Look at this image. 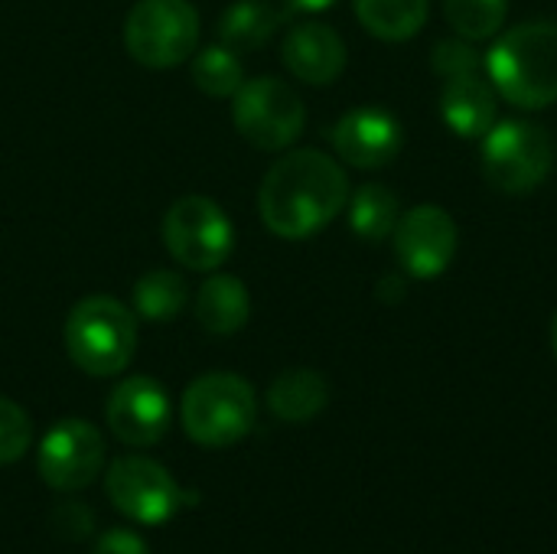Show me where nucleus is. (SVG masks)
Instances as JSON below:
<instances>
[{"mask_svg": "<svg viewBox=\"0 0 557 554\" xmlns=\"http://www.w3.org/2000/svg\"><path fill=\"white\" fill-rule=\"evenodd\" d=\"M196 317L202 323V330L215 333V336H232L238 333L248 317H251V300L248 291L238 278L232 274H215L199 287L196 297Z\"/></svg>", "mask_w": 557, "mask_h": 554, "instance_id": "obj_17", "label": "nucleus"}, {"mask_svg": "<svg viewBox=\"0 0 557 554\" xmlns=\"http://www.w3.org/2000/svg\"><path fill=\"white\" fill-rule=\"evenodd\" d=\"M444 10L457 36L483 42L503 29L509 16V0H444Z\"/></svg>", "mask_w": 557, "mask_h": 554, "instance_id": "obj_22", "label": "nucleus"}, {"mask_svg": "<svg viewBox=\"0 0 557 554\" xmlns=\"http://www.w3.org/2000/svg\"><path fill=\"white\" fill-rule=\"evenodd\" d=\"M52 526H55V532H59L62 539H69V542H82V539H88V535H91L95 519H91V509H88V506H82V503H65V506H59V509H55Z\"/></svg>", "mask_w": 557, "mask_h": 554, "instance_id": "obj_26", "label": "nucleus"}, {"mask_svg": "<svg viewBox=\"0 0 557 554\" xmlns=\"http://www.w3.org/2000/svg\"><path fill=\"white\" fill-rule=\"evenodd\" d=\"M137 323L131 310L104 294L85 297L72 307L65 320V349L69 359L88 376H117L134 359Z\"/></svg>", "mask_w": 557, "mask_h": 554, "instance_id": "obj_3", "label": "nucleus"}, {"mask_svg": "<svg viewBox=\"0 0 557 554\" xmlns=\"http://www.w3.org/2000/svg\"><path fill=\"white\" fill-rule=\"evenodd\" d=\"M290 10H300V13H320V10H330L336 0H284Z\"/></svg>", "mask_w": 557, "mask_h": 554, "instance_id": "obj_28", "label": "nucleus"}, {"mask_svg": "<svg viewBox=\"0 0 557 554\" xmlns=\"http://www.w3.org/2000/svg\"><path fill=\"white\" fill-rule=\"evenodd\" d=\"M401 219L398 196L382 183H366L352 193L349 202V229L362 242H385L395 235V225Z\"/></svg>", "mask_w": 557, "mask_h": 554, "instance_id": "obj_20", "label": "nucleus"}, {"mask_svg": "<svg viewBox=\"0 0 557 554\" xmlns=\"http://www.w3.org/2000/svg\"><path fill=\"white\" fill-rule=\"evenodd\" d=\"M333 147L336 153L356 167V170H379L392 163L401 147H405V127L401 121L379 108V104H362L346 111L336 127H333Z\"/></svg>", "mask_w": 557, "mask_h": 554, "instance_id": "obj_13", "label": "nucleus"}, {"mask_svg": "<svg viewBox=\"0 0 557 554\" xmlns=\"http://www.w3.org/2000/svg\"><path fill=\"white\" fill-rule=\"evenodd\" d=\"M104 418L111 434L131 447H150L163 441L170 428V398L166 389L150 376L124 379L104 405Z\"/></svg>", "mask_w": 557, "mask_h": 554, "instance_id": "obj_12", "label": "nucleus"}, {"mask_svg": "<svg viewBox=\"0 0 557 554\" xmlns=\"http://www.w3.org/2000/svg\"><path fill=\"white\" fill-rule=\"evenodd\" d=\"M29 441H33L29 415L16 402L0 398V464H16L26 454Z\"/></svg>", "mask_w": 557, "mask_h": 554, "instance_id": "obj_24", "label": "nucleus"}, {"mask_svg": "<svg viewBox=\"0 0 557 554\" xmlns=\"http://www.w3.org/2000/svg\"><path fill=\"white\" fill-rule=\"evenodd\" d=\"M193 82L212 98H232L242 88V62L228 46H209L193 59Z\"/></svg>", "mask_w": 557, "mask_h": 554, "instance_id": "obj_23", "label": "nucleus"}, {"mask_svg": "<svg viewBox=\"0 0 557 554\" xmlns=\"http://www.w3.org/2000/svg\"><path fill=\"white\" fill-rule=\"evenodd\" d=\"M104 467V438L95 424L82 418H65L52 424L39 444V473L46 487L59 493H75L95 483Z\"/></svg>", "mask_w": 557, "mask_h": 554, "instance_id": "obj_10", "label": "nucleus"}, {"mask_svg": "<svg viewBox=\"0 0 557 554\" xmlns=\"http://www.w3.org/2000/svg\"><path fill=\"white\" fill-rule=\"evenodd\" d=\"M108 500L121 516L140 526H163L170 522L180 506L186 503L180 483L170 477L166 467L147 457H121L104 473Z\"/></svg>", "mask_w": 557, "mask_h": 554, "instance_id": "obj_9", "label": "nucleus"}, {"mask_svg": "<svg viewBox=\"0 0 557 554\" xmlns=\"http://www.w3.org/2000/svg\"><path fill=\"white\" fill-rule=\"evenodd\" d=\"M441 114L457 137H483L496 124V91L480 72L447 78L441 91Z\"/></svg>", "mask_w": 557, "mask_h": 554, "instance_id": "obj_15", "label": "nucleus"}, {"mask_svg": "<svg viewBox=\"0 0 557 554\" xmlns=\"http://www.w3.org/2000/svg\"><path fill=\"white\" fill-rule=\"evenodd\" d=\"M281 23V13L268 0H238L222 13L219 39L232 52H248L264 46Z\"/></svg>", "mask_w": 557, "mask_h": 554, "instance_id": "obj_19", "label": "nucleus"}, {"mask_svg": "<svg viewBox=\"0 0 557 554\" xmlns=\"http://www.w3.org/2000/svg\"><path fill=\"white\" fill-rule=\"evenodd\" d=\"M284 65L307 85H330L346 69V42L326 23H300L281 46Z\"/></svg>", "mask_w": 557, "mask_h": 554, "instance_id": "obj_14", "label": "nucleus"}, {"mask_svg": "<svg viewBox=\"0 0 557 554\" xmlns=\"http://www.w3.org/2000/svg\"><path fill=\"white\" fill-rule=\"evenodd\" d=\"M555 163V144L542 124L499 121L483 134L480 167L493 189L522 196L539 189Z\"/></svg>", "mask_w": 557, "mask_h": 554, "instance_id": "obj_5", "label": "nucleus"}, {"mask_svg": "<svg viewBox=\"0 0 557 554\" xmlns=\"http://www.w3.org/2000/svg\"><path fill=\"white\" fill-rule=\"evenodd\" d=\"M352 3L359 23L385 42L414 39L431 13V0H352Z\"/></svg>", "mask_w": 557, "mask_h": 554, "instance_id": "obj_18", "label": "nucleus"}, {"mask_svg": "<svg viewBox=\"0 0 557 554\" xmlns=\"http://www.w3.org/2000/svg\"><path fill=\"white\" fill-rule=\"evenodd\" d=\"M395 255L398 264L418 278V281H431L441 278L460 245V229L454 222V216L441 206H414L411 212H405L395 225Z\"/></svg>", "mask_w": 557, "mask_h": 554, "instance_id": "obj_11", "label": "nucleus"}, {"mask_svg": "<svg viewBox=\"0 0 557 554\" xmlns=\"http://www.w3.org/2000/svg\"><path fill=\"white\" fill-rule=\"evenodd\" d=\"M91 554H150V549L144 545L140 535H134L127 529H111L95 542Z\"/></svg>", "mask_w": 557, "mask_h": 554, "instance_id": "obj_27", "label": "nucleus"}, {"mask_svg": "<svg viewBox=\"0 0 557 554\" xmlns=\"http://www.w3.org/2000/svg\"><path fill=\"white\" fill-rule=\"evenodd\" d=\"M232 118L242 137L261 150L290 147L304 134V124H307L300 95L274 75L242 82V88L235 91Z\"/></svg>", "mask_w": 557, "mask_h": 554, "instance_id": "obj_7", "label": "nucleus"}, {"mask_svg": "<svg viewBox=\"0 0 557 554\" xmlns=\"http://www.w3.org/2000/svg\"><path fill=\"white\" fill-rule=\"evenodd\" d=\"M186 304V284L173 271H147L134 284V307L144 320H173Z\"/></svg>", "mask_w": 557, "mask_h": 554, "instance_id": "obj_21", "label": "nucleus"}, {"mask_svg": "<svg viewBox=\"0 0 557 554\" xmlns=\"http://www.w3.org/2000/svg\"><path fill=\"white\" fill-rule=\"evenodd\" d=\"M434 69L444 75V78H454V75H470V72H480L483 69V56L470 46V39H444L437 42L434 49Z\"/></svg>", "mask_w": 557, "mask_h": 554, "instance_id": "obj_25", "label": "nucleus"}, {"mask_svg": "<svg viewBox=\"0 0 557 554\" xmlns=\"http://www.w3.org/2000/svg\"><path fill=\"white\" fill-rule=\"evenodd\" d=\"M163 242L183 268L212 271L232 255L235 229L219 202L206 196H183L163 216Z\"/></svg>", "mask_w": 557, "mask_h": 554, "instance_id": "obj_8", "label": "nucleus"}, {"mask_svg": "<svg viewBox=\"0 0 557 554\" xmlns=\"http://www.w3.org/2000/svg\"><path fill=\"white\" fill-rule=\"evenodd\" d=\"M349 202L346 170L320 150H294L281 157L261 183L258 209L264 225L287 242H300L326 229Z\"/></svg>", "mask_w": 557, "mask_h": 554, "instance_id": "obj_1", "label": "nucleus"}, {"mask_svg": "<svg viewBox=\"0 0 557 554\" xmlns=\"http://www.w3.org/2000/svg\"><path fill=\"white\" fill-rule=\"evenodd\" d=\"M199 13L189 0H140L124 20V46L147 69H173L196 52Z\"/></svg>", "mask_w": 557, "mask_h": 554, "instance_id": "obj_6", "label": "nucleus"}, {"mask_svg": "<svg viewBox=\"0 0 557 554\" xmlns=\"http://www.w3.org/2000/svg\"><path fill=\"white\" fill-rule=\"evenodd\" d=\"M493 88L522 111L557 101V23H519L483 59Z\"/></svg>", "mask_w": 557, "mask_h": 554, "instance_id": "obj_2", "label": "nucleus"}, {"mask_svg": "<svg viewBox=\"0 0 557 554\" xmlns=\"http://www.w3.org/2000/svg\"><path fill=\"white\" fill-rule=\"evenodd\" d=\"M258 418L255 389L235 372L199 376L183 395V428L202 447H232L245 441Z\"/></svg>", "mask_w": 557, "mask_h": 554, "instance_id": "obj_4", "label": "nucleus"}, {"mask_svg": "<svg viewBox=\"0 0 557 554\" xmlns=\"http://www.w3.org/2000/svg\"><path fill=\"white\" fill-rule=\"evenodd\" d=\"M552 349H555V359H557V313H555V323H552Z\"/></svg>", "mask_w": 557, "mask_h": 554, "instance_id": "obj_29", "label": "nucleus"}, {"mask_svg": "<svg viewBox=\"0 0 557 554\" xmlns=\"http://www.w3.org/2000/svg\"><path fill=\"white\" fill-rule=\"evenodd\" d=\"M330 405V385L313 369H287L268 389V408L287 424H307Z\"/></svg>", "mask_w": 557, "mask_h": 554, "instance_id": "obj_16", "label": "nucleus"}]
</instances>
